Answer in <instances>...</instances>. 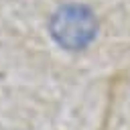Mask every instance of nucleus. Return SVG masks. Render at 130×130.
<instances>
[{"mask_svg": "<svg viewBox=\"0 0 130 130\" xmlns=\"http://www.w3.org/2000/svg\"><path fill=\"white\" fill-rule=\"evenodd\" d=\"M49 32L53 41L65 51H81L91 45L98 32V18L93 10L79 2L61 4L49 18Z\"/></svg>", "mask_w": 130, "mask_h": 130, "instance_id": "obj_1", "label": "nucleus"}]
</instances>
